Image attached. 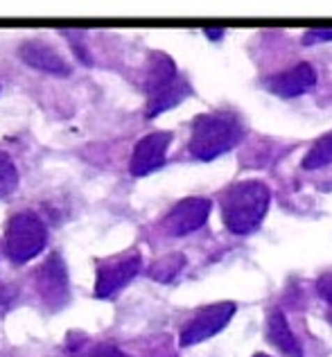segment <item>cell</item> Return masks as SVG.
I'll return each mask as SVG.
<instances>
[{"instance_id":"obj_13","label":"cell","mask_w":332,"mask_h":357,"mask_svg":"<svg viewBox=\"0 0 332 357\" xmlns=\"http://www.w3.org/2000/svg\"><path fill=\"white\" fill-rule=\"evenodd\" d=\"M183 267H186L183 253H167V256L158 258L154 265L149 267V278L156 280V283H169V280L181 274Z\"/></svg>"},{"instance_id":"obj_15","label":"cell","mask_w":332,"mask_h":357,"mask_svg":"<svg viewBox=\"0 0 332 357\" xmlns=\"http://www.w3.org/2000/svg\"><path fill=\"white\" fill-rule=\"evenodd\" d=\"M18 188V170L5 152H0V197L12 195Z\"/></svg>"},{"instance_id":"obj_3","label":"cell","mask_w":332,"mask_h":357,"mask_svg":"<svg viewBox=\"0 0 332 357\" xmlns=\"http://www.w3.org/2000/svg\"><path fill=\"white\" fill-rule=\"evenodd\" d=\"M147 93V118H154L163 111L176 107L190 96L188 82L179 77L174 61L163 52H154L149 57V68L145 77Z\"/></svg>"},{"instance_id":"obj_8","label":"cell","mask_w":332,"mask_h":357,"mask_svg":"<svg viewBox=\"0 0 332 357\" xmlns=\"http://www.w3.org/2000/svg\"><path fill=\"white\" fill-rule=\"evenodd\" d=\"M211 208H213V204L211 199H206V197H188V199H181L165 215L163 229L167 236H172V238H181V236H188V233H195L208 222Z\"/></svg>"},{"instance_id":"obj_6","label":"cell","mask_w":332,"mask_h":357,"mask_svg":"<svg viewBox=\"0 0 332 357\" xmlns=\"http://www.w3.org/2000/svg\"><path fill=\"white\" fill-rule=\"evenodd\" d=\"M140 262L142 258L138 251H129L125 256L100 262L98 276H95V296L109 298L111 294H116L120 287H125L138 274Z\"/></svg>"},{"instance_id":"obj_9","label":"cell","mask_w":332,"mask_h":357,"mask_svg":"<svg viewBox=\"0 0 332 357\" xmlns=\"http://www.w3.org/2000/svg\"><path fill=\"white\" fill-rule=\"evenodd\" d=\"M169 143H172V134H169V131H154V134H147L145 138H140L134 147V154H131V163H129L131 174L145 176L149 172L158 170V167L165 163Z\"/></svg>"},{"instance_id":"obj_12","label":"cell","mask_w":332,"mask_h":357,"mask_svg":"<svg viewBox=\"0 0 332 357\" xmlns=\"http://www.w3.org/2000/svg\"><path fill=\"white\" fill-rule=\"evenodd\" d=\"M267 340L282 353V357H303L301 342L294 337L287 319H285L280 310H273L267 319Z\"/></svg>"},{"instance_id":"obj_14","label":"cell","mask_w":332,"mask_h":357,"mask_svg":"<svg viewBox=\"0 0 332 357\" xmlns=\"http://www.w3.org/2000/svg\"><path fill=\"white\" fill-rule=\"evenodd\" d=\"M332 163V131H328L326 136H321L315 145L308 149L305 158H303V167L305 170H319Z\"/></svg>"},{"instance_id":"obj_4","label":"cell","mask_w":332,"mask_h":357,"mask_svg":"<svg viewBox=\"0 0 332 357\" xmlns=\"http://www.w3.org/2000/svg\"><path fill=\"white\" fill-rule=\"evenodd\" d=\"M45 240V224L34 213H16L5 231V251L14 262H27L43 251Z\"/></svg>"},{"instance_id":"obj_5","label":"cell","mask_w":332,"mask_h":357,"mask_svg":"<svg viewBox=\"0 0 332 357\" xmlns=\"http://www.w3.org/2000/svg\"><path fill=\"white\" fill-rule=\"evenodd\" d=\"M233 314H235V303H231V301H222V303H213L204 310H199L193 317V321L181 331L179 344L186 349V346H195L199 342L211 340V337H215L217 333L229 326Z\"/></svg>"},{"instance_id":"obj_20","label":"cell","mask_w":332,"mask_h":357,"mask_svg":"<svg viewBox=\"0 0 332 357\" xmlns=\"http://www.w3.org/2000/svg\"><path fill=\"white\" fill-rule=\"evenodd\" d=\"M253 357H269V355H264V353H255Z\"/></svg>"},{"instance_id":"obj_2","label":"cell","mask_w":332,"mask_h":357,"mask_svg":"<svg viewBox=\"0 0 332 357\" xmlns=\"http://www.w3.org/2000/svg\"><path fill=\"white\" fill-rule=\"evenodd\" d=\"M242 125L231 114H206L193 122L190 154L199 161H213L242 140Z\"/></svg>"},{"instance_id":"obj_10","label":"cell","mask_w":332,"mask_h":357,"mask_svg":"<svg viewBox=\"0 0 332 357\" xmlns=\"http://www.w3.org/2000/svg\"><path fill=\"white\" fill-rule=\"evenodd\" d=\"M315 84H317V70L312 68V63L301 61L296 66H292V68L269 77L267 89L273 96L280 98H299L303 93L315 89Z\"/></svg>"},{"instance_id":"obj_11","label":"cell","mask_w":332,"mask_h":357,"mask_svg":"<svg viewBox=\"0 0 332 357\" xmlns=\"http://www.w3.org/2000/svg\"><path fill=\"white\" fill-rule=\"evenodd\" d=\"M18 57L30 66V68L50 73V75H70L68 61L43 41H25L21 48H18Z\"/></svg>"},{"instance_id":"obj_7","label":"cell","mask_w":332,"mask_h":357,"mask_svg":"<svg viewBox=\"0 0 332 357\" xmlns=\"http://www.w3.org/2000/svg\"><path fill=\"white\" fill-rule=\"evenodd\" d=\"M36 289L50 310H61L70 298L68 269L59 253H52L36 271Z\"/></svg>"},{"instance_id":"obj_1","label":"cell","mask_w":332,"mask_h":357,"mask_svg":"<svg viewBox=\"0 0 332 357\" xmlns=\"http://www.w3.org/2000/svg\"><path fill=\"white\" fill-rule=\"evenodd\" d=\"M271 192L262 181H240L222 197V218L235 236H249L260 227L269 208Z\"/></svg>"},{"instance_id":"obj_17","label":"cell","mask_w":332,"mask_h":357,"mask_svg":"<svg viewBox=\"0 0 332 357\" xmlns=\"http://www.w3.org/2000/svg\"><path fill=\"white\" fill-rule=\"evenodd\" d=\"M86 357H127L122 351H118L116 346H109V344H100L86 355Z\"/></svg>"},{"instance_id":"obj_16","label":"cell","mask_w":332,"mask_h":357,"mask_svg":"<svg viewBox=\"0 0 332 357\" xmlns=\"http://www.w3.org/2000/svg\"><path fill=\"white\" fill-rule=\"evenodd\" d=\"M317 292L324 296L326 303L332 305V269L319 276V280H317Z\"/></svg>"},{"instance_id":"obj_18","label":"cell","mask_w":332,"mask_h":357,"mask_svg":"<svg viewBox=\"0 0 332 357\" xmlns=\"http://www.w3.org/2000/svg\"><path fill=\"white\" fill-rule=\"evenodd\" d=\"M303 41H305V45L319 43V41H332V30H312V32H305Z\"/></svg>"},{"instance_id":"obj_19","label":"cell","mask_w":332,"mask_h":357,"mask_svg":"<svg viewBox=\"0 0 332 357\" xmlns=\"http://www.w3.org/2000/svg\"><path fill=\"white\" fill-rule=\"evenodd\" d=\"M206 36H208V39H222L224 32H222V30H217V32H213V30H206Z\"/></svg>"}]
</instances>
